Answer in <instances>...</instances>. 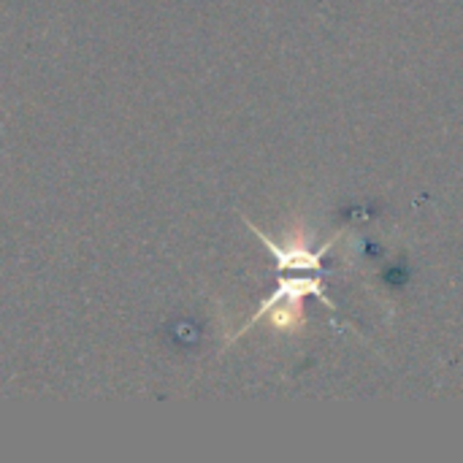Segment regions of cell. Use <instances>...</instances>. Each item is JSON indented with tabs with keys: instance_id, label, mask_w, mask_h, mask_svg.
Segmentation results:
<instances>
[{
	"instance_id": "1",
	"label": "cell",
	"mask_w": 463,
	"mask_h": 463,
	"mask_svg": "<svg viewBox=\"0 0 463 463\" xmlns=\"http://www.w3.org/2000/svg\"><path fill=\"white\" fill-rule=\"evenodd\" d=\"M304 296H315V298H320L331 312H339V307L334 304V298H328V293L323 290V282H320V271H309V274H293V271H282V279H279V285H277V290L258 307V312L231 336V342L233 339H239V336H244L258 320H263L266 315H274L277 312V307L279 304H288V307H296L298 309V301L304 298Z\"/></svg>"
}]
</instances>
